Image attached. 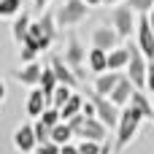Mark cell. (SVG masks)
I'll list each match as a JSON object with an SVG mask.
<instances>
[{
	"mask_svg": "<svg viewBox=\"0 0 154 154\" xmlns=\"http://www.w3.org/2000/svg\"><path fill=\"white\" fill-rule=\"evenodd\" d=\"M68 125L73 127V135H81V138H89V141H106L108 138V127L97 116H87L84 111L76 114L73 119H68Z\"/></svg>",
	"mask_w": 154,
	"mask_h": 154,
	"instance_id": "obj_1",
	"label": "cell"
},
{
	"mask_svg": "<svg viewBox=\"0 0 154 154\" xmlns=\"http://www.w3.org/2000/svg\"><path fill=\"white\" fill-rule=\"evenodd\" d=\"M141 119H146V114H143L135 103H130V106L122 111V122H119V130H116V149H125V146L133 141V135H135Z\"/></svg>",
	"mask_w": 154,
	"mask_h": 154,
	"instance_id": "obj_2",
	"label": "cell"
},
{
	"mask_svg": "<svg viewBox=\"0 0 154 154\" xmlns=\"http://www.w3.org/2000/svg\"><path fill=\"white\" fill-rule=\"evenodd\" d=\"M149 57L141 51V46H130V62H127V76L133 79V84L138 87V89H143V87H149Z\"/></svg>",
	"mask_w": 154,
	"mask_h": 154,
	"instance_id": "obj_3",
	"label": "cell"
},
{
	"mask_svg": "<svg viewBox=\"0 0 154 154\" xmlns=\"http://www.w3.org/2000/svg\"><path fill=\"white\" fill-rule=\"evenodd\" d=\"M87 97L95 100V106H97V119H100L108 130H119V122H122V111H119V106H116L111 97L100 95V92H89Z\"/></svg>",
	"mask_w": 154,
	"mask_h": 154,
	"instance_id": "obj_4",
	"label": "cell"
},
{
	"mask_svg": "<svg viewBox=\"0 0 154 154\" xmlns=\"http://www.w3.org/2000/svg\"><path fill=\"white\" fill-rule=\"evenodd\" d=\"M87 5H89L87 0H65L62 8H60V14H57V22H60L62 27H73V24H79V22H84L87 14H89Z\"/></svg>",
	"mask_w": 154,
	"mask_h": 154,
	"instance_id": "obj_5",
	"label": "cell"
},
{
	"mask_svg": "<svg viewBox=\"0 0 154 154\" xmlns=\"http://www.w3.org/2000/svg\"><path fill=\"white\" fill-rule=\"evenodd\" d=\"M135 14H138V11H135V8H130L127 3L111 11V22H114V27H116V32H119L122 38H127V35H130L133 30H138Z\"/></svg>",
	"mask_w": 154,
	"mask_h": 154,
	"instance_id": "obj_6",
	"label": "cell"
},
{
	"mask_svg": "<svg viewBox=\"0 0 154 154\" xmlns=\"http://www.w3.org/2000/svg\"><path fill=\"white\" fill-rule=\"evenodd\" d=\"M138 46L149 60H154V27L149 14H141V19H138Z\"/></svg>",
	"mask_w": 154,
	"mask_h": 154,
	"instance_id": "obj_7",
	"label": "cell"
},
{
	"mask_svg": "<svg viewBox=\"0 0 154 154\" xmlns=\"http://www.w3.org/2000/svg\"><path fill=\"white\" fill-rule=\"evenodd\" d=\"M135 89H138V87L133 84V79H130V76H122V79H119V84L114 87V92H111L108 97L122 108V106H130V100H133V92H135Z\"/></svg>",
	"mask_w": 154,
	"mask_h": 154,
	"instance_id": "obj_8",
	"label": "cell"
},
{
	"mask_svg": "<svg viewBox=\"0 0 154 154\" xmlns=\"http://www.w3.org/2000/svg\"><path fill=\"white\" fill-rule=\"evenodd\" d=\"M35 143H38L35 125H22V127H16V133H14V146H16L19 152H32Z\"/></svg>",
	"mask_w": 154,
	"mask_h": 154,
	"instance_id": "obj_9",
	"label": "cell"
},
{
	"mask_svg": "<svg viewBox=\"0 0 154 154\" xmlns=\"http://www.w3.org/2000/svg\"><path fill=\"white\" fill-rule=\"evenodd\" d=\"M84 54H87V51L81 49V41H79V38H70V43H68V49H65V60H68V65L76 70L79 79H84V70H81Z\"/></svg>",
	"mask_w": 154,
	"mask_h": 154,
	"instance_id": "obj_10",
	"label": "cell"
},
{
	"mask_svg": "<svg viewBox=\"0 0 154 154\" xmlns=\"http://www.w3.org/2000/svg\"><path fill=\"white\" fill-rule=\"evenodd\" d=\"M51 68H54V73H57V79H60V84H70V87H76L81 79L76 76V70L68 65V60H62V57H51Z\"/></svg>",
	"mask_w": 154,
	"mask_h": 154,
	"instance_id": "obj_11",
	"label": "cell"
},
{
	"mask_svg": "<svg viewBox=\"0 0 154 154\" xmlns=\"http://www.w3.org/2000/svg\"><path fill=\"white\" fill-rule=\"evenodd\" d=\"M122 35L116 32V30H108V27H97L95 32H92V46H97V49H116V41H119Z\"/></svg>",
	"mask_w": 154,
	"mask_h": 154,
	"instance_id": "obj_12",
	"label": "cell"
},
{
	"mask_svg": "<svg viewBox=\"0 0 154 154\" xmlns=\"http://www.w3.org/2000/svg\"><path fill=\"white\" fill-rule=\"evenodd\" d=\"M119 79H122V73L119 70H108V73H100L97 76V81H95V92H100V95H111L114 92V87L119 84Z\"/></svg>",
	"mask_w": 154,
	"mask_h": 154,
	"instance_id": "obj_13",
	"label": "cell"
},
{
	"mask_svg": "<svg viewBox=\"0 0 154 154\" xmlns=\"http://www.w3.org/2000/svg\"><path fill=\"white\" fill-rule=\"evenodd\" d=\"M46 106H49L46 92H43V89H32V92H30V97H27V116L38 119V116L43 114V108H46Z\"/></svg>",
	"mask_w": 154,
	"mask_h": 154,
	"instance_id": "obj_14",
	"label": "cell"
},
{
	"mask_svg": "<svg viewBox=\"0 0 154 154\" xmlns=\"http://www.w3.org/2000/svg\"><path fill=\"white\" fill-rule=\"evenodd\" d=\"M130 62V46H119L114 51H108V70H122Z\"/></svg>",
	"mask_w": 154,
	"mask_h": 154,
	"instance_id": "obj_15",
	"label": "cell"
},
{
	"mask_svg": "<svg viewBox=\"0 0 154 154\" xmlns=\"http://www.w3.org/2000/svg\"><path fill=\"white\" fill-rule=\"evenodd\" d=\"M89 70H95V73L108 70V51L106 49H97V46L89 49Z\"/></svg>",
	"mask_w": 154,
	"mask_h": 154,
	"instance_id": "obj_16",
	"label": "cell"
},
{
	"mask_svg": "<svg viewBox=\"0 0 154 154\" xmlns=\"http://www.w3.org/2000/svg\"><path fill=\"white\" fill-rule=\"evenodd\" d=\"M41 76H43V68L32 60V62H27L24 65V70H19L16 73V79L22 81V84H41Z\"/></svg>",
	"mask_w": 154,
	"mask_h": 154,
	"instance_id": "obj_17",
	"label": "cell"
},
{
	"mask_svg": "<svg viewBox=\"0 0 154 154\" xmlns=\"http://www.w3.org/2000/svg\"><path fill=\"white\" fill-rule=\"evenodd\" d=\"M60 87V79L54 73V68H43V76H41V89L46 92V100L51 106V97H54V89Z\"/></svg>",
	"mask_w": 154,
	"mask_h": 154,
	"instance_id": "obj_18",
	"label": "cell"
},
{
	"mask_svg": "<svg viewBox=\"0 0 154 154\" xmlns=\"http://www.w3.org/2000/svg\"><path fill=\"white\" fill-rule=\"evenodd\" d=\"M81 108H84V97L73 92V95H70V100L60 108V111H62V122H68V119H73L76 114H81Z\"/></svg>",
	"mask_w": 154,
	"mask_h": 154,
	"instance_id": "obj_19",
	"label": "cell"
},
{
	"mask_svg": "<svg viewBox=\"0 0 154 154\" xmlns=\"http://www.w3.org/2000/svg\"><path fill=\"white\" fill-rule=\"evenodd\" d=\"M70 138H73V127H70L68 122H60V125H54V127H51V141H57L60 146H62V143H68Z\"/></svg>",
	"mask_w": 154,
	"mask_h": 154,
	"instance_id": "obj_20",
	"label": "cell"
},
{
	"mask_svg": "<svg viewBox=\"0 0 154 154\" xmlns=\"http://www.w3.org/2000/svg\"><path fill=\"white\" fill-rule=\"evenodd\" d=\"M27 30H30V16L22 11V14L16 16V22H14V38L22 43V41H24V35H27Z\"/></svg>",
	"mask_w": 154,
	"mask_h": 154,
	"instance_id": "obj_21",
	"label": "cell"
},
{
	"mask_svg": "<svg viewBox=\"0 0 154 154\" xmlns=\"http://www.w3.org/2000/svg\"><path fill=\"white\" fill-rule=\"evenodd\" d=\"M70 95H73V87L70 84H60L57 89H54V97H51V106H57V108H62L68 100H70Z\"/></svg>",
	"mask_w": 154,
	"mask_h": 154,
	"instance_id": "obj_22",
	"label": "cell"
},
{
	"mask_svg": "<svg viewBox=\"0 0 154 154\" xmlns=\"http://www.w3.org/2000/svg\"><path fill=\"white\" fill-rule=\"evenodd\" d=\"M103 149V141H89V138H84L81 143H79V152L81 154H100Z\"/></svg>",
	"mask_w": 154,
	"mask_h": 154,
	"instance_id": "obj_23",
	"label": "cell"
},
{
	"mask_svg": "<svg viewBox=\"0 0 154 154\" xmlns=\"http://www.w3.org/2000/svg\"><path fill=\"white\" fill-rule=\"evenodd\" d=\"M22 8V0H0V16H14Z\"/></svg>",
	"mask_w": 154,
	"mask_h": 154,
	"instance_id": "obj_24",
	"label": "cell"
},
{
	"mask_svg": "<svg viewBox=\"0 0 154 154\" xmlns=\"http://www.w3.org/2000/svg\"><path fill=\"white\" fill-rule=\"evenodd\" d=\"M38 51H41V49H38L35 43H30V41H24V43H22V62H32Z\"/></svg>",
	"mask_w": 154,
	"mask_h": 154,
	"instance_id": "obj_25",
	"label": "cell"
},
{
	"mask_svg": "<svg viewBox=\"0 0 154 154\" xmlns=\"http://www.w3.org/2000/svg\"><path fill=\"white\" fill-rule=\"evenodd\" d=\"M127 5L135 8L138 14H149V11L154 8V0H127Z\"/></svg>",
	"mask_w": 154,
	"mask_h": 154,
	"instance_id": "obj_26",
	"label": "cell"
},
{
	"mask_svg": "<svg viewBox=\"0 0 154 154\" xmlns=\"http://www.w3.org/2000/svg\"><path fill=\"white\" fill-rule=\"evenodd\" d=\"M38 154H62V146L57 141H46V143H38Z\"/></svg>",
	"mask_w": 154,
	"mask_h": 154,
	"instance_id": "obj_27",
	"label": "cell"
},
{
	"mask_svg": "<svg viewBox=\"0 0 154 154\" xmlns=\"http://www.w3.org/2000/svg\"><path fill=\"white\" fill-rule=\"evenodd\" d=\"M62 154H81L79 146H70V143H62Z\"/></svg>",
	"mask_w": 154,
	"mask_h": 154,
	"instance_id": "obj_28",
	"label": "cell"
},
{
	"mask_svg": "<svg viewBox=\"0 0 154 154\" xmlns=\"http://www.w3.org/2000/svg\"><path fill=\"white\" fill-rule=\"evenodd\" d=\"M149 89L154 92V60L149 62Z\"/></svg>",
	"mask_w": 154,
	"mask_h": 154,
	"instance_id": "obj_29",
	"label": "cell"
},
{
	"mask_svg": "<svg viewBox=\"0 0 154 154\" xmlns=\"http://www.w3.org/2000/svg\"><path fill=\"white\" fill-rule=\"evenodd\" d=\"M35 5H38V8H43V5H49V0H35Z\"/></svg>",
	"mask_w": 154,
	"mask_h": 154,
	"instance_id": "obj_30",
	"label": "cell"
},
{
	"mask_svg": "<svg viewBox=\"0 0 154 154\" xmlns=\"http://www.w3.org/2000/svg\"><path fill=\"white\" fill-rule=\"evenodd\" d=\"M87 3H89V5H97V3H103V0H87Z\"/></svg>",
	"mask_w": 154,
	"mask_h": 154,
	"instance_id": "obj_31",
	"label": "cell"
},
{
	"mask_svg": "<svg viewBox=\"0 0 154 154\" xmlns=\"http://www.w3.org/2000/svg\"><path fill=\"white\" fill-rule=\"evenodd\" d=\"M149 16H152V27H154V8H152V11H149Z\"/></svg>",
	"mask_w": 154,
	"mask_h": 154,
	"instance_id": "obj_32",
	"label": "cell"
},
{
	"mask_svg": "<svg viewBox=\"0 0 154 154\" xmlns=\"http://www.w3.org/2000/svg\"><path fill=\"white\" fill-rule=\"evenodd\" d=\"M103 3H108V5H114V3H119V0H103Z\"/></svg>",
	"mask_w": 154,
	"mask_h": 154,
	"instance_id": "obj_33",
	"label": "cell"
},
{
	"mask_svg": "<svg viewBox=\"0 0 154 154\" xmlns=\"http://www.w3.org/2000/svg\"><path fill=\"white\" fill-rule=\"evenodd\" d=\"M152 103H154V100H152Z\"/></svg>",
	"mask_w": 154,
	"mask_h": 154,
	"instance_id": "obj_34",
	"label": "cell"
}]
</instances>
